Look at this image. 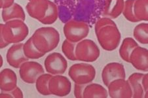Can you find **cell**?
<instances>
[{
  "label": "cell",
  "mask_w": 148,
  "mask_h": 98,
  "mask_svg": "<svg viewBox=\"0 0 148 98\" xmlns=\"http://www.w3.org/2000/svg\"><path fill=\"white\" fill-rule=\"evenodd\" d=\"M26 9L29 16L45 25H51L58 18V6L51 0H28Z\"/></svg>",
  "instance_id": "1"
},
{
  "label": "cell",
  "mask_w": 148,
  "mask_h": 98,
  "mask_svg": "<svg viewBox=\"0 0 148 98\" xmlns=\"http://www.w3.org/2000/svg\"><path fill=\"white\" fill-rule=\"evenodd\" d=\"M36 47L44 54L53 51L60 42V33L53 27H42L34 31L32 36Z\"/></svg>",
  "instance_id": "2"
},
{
  "label": "cell",
  "mask_w": 148,
  "mask_h": 98,
  "mask_svg": "<svg viewBox=\"0 0 148 98\" xmlns=\"http://www.w3.org/2000/svg\"><path fill=\"white\" fill-rule=\"evenodd\" d=\"M28 34V27L21 20H12L0 24V35L9 44L23 42Z\"/></svg>",
  "instance_id": "3"
},
{
  "label": "cell",
  "mask_w": 148,
  "mask_h": 98,
  "mask_svg": "<svg viewBox=\"0 0 148 98\" xmlns=\"http://www.w3.org/2000/svg\"><path fill=\"white\" fill-rule=\"evenodd\" d=\"M95 33L101 47L106 51L115 50L121 42V34L117 26L102 27Z\"/></svg>",
  "instance_id": "4"
},
{
  "label": "cell",
  "mask_w": 148,
  "mask_h": 98,
  "mask_svg": "<svg viewBox=\"0 0 148 98\" xmlns=\"http://www.w3.org/2000/svg\"><path fill=\"white\" fill-rule=\"evenodd\" d=\"M68 75L75 84H88L95 78L97 71L95 67L89 63H78L71 66Z\"/></svg>",
  "instance_id": "5"
},
{
  "label": "cell",
  "mask_w": 148,
  "mask_h": 98,
  "mask_svg": "<svg viewBox=\"0 0 148 98\" xmlns=\"http://www.w3.org/2000/svg\"><path fill=\"white\" fill-rule=\"evenodd\" d=\"M89 31V26L87 23L75 20L68 21L63 28L66 39L75 43H77L87 37Z\"/></svg>",
  "instance_id": "6"
},
{
  "label": "cell",
  "mask_w": 148,
  "mask_h": 98,
  "mask_svg": "<svg viewBox=\"0 0 148 98\" xmlns=\"http://www.w3.org/2000/svg\"><path fill=\"white\" fill-rule=\"evenodd\" d=\"M100 51L95 41L85 39L77 43L75 56L77 60L80 62H94L100 57Z\"/></svg>",
  "instance_id": "7"
},
{
  "label": "cell",
  "mask_w": 148,
  "mask_h": 98,
  "mask_svg": "<svg viewBox=\"0 0 148 98\" xmlns=\"http://www.w3.org/2000/svg\"><path fill=\"white\" fill-rule=\"evenodd\" d=\"M45 73V70L40 63L36 62H24L19 68V75L21 79L27 84H34L37 79Z\"/></svg>",
  "instance_id": "8"
},
{
  "label": "cell",
  "mask_w": 148,
  "mask_h": 98,
  "mask_svg": "<svg viewBox=\"0 0 148 98\" xmlns=\"http://www.w3.org/2000/svg\"><path fill=\"white\" fill-rule=\"evenodd\" d=\"M46 71L53 75H62L68 68V62L62 54L53 52L48 55L44 62Z\"/></svg>",
  "instance_id": "9"
},
{
  "label": "cell",
  "mask_w": 148,
  "mask_h": 98,
  "mask_svg": "<svg viewBox=\"0 0 148 98\" xmlns=\"http://www.w3.org/2000/svg\"><path fill=\"white\" fill-rule=\"evenodd\" d=\"M49 87L51 94L58 97H64L70 94L71 83L65 76L53 75L49 81Z\"/></svg>",
  "instance_id": "10"
},
{
  "label": "cell",
  "mask_w": 148,
  "mask_h": 98,
  "mask_svg": "<svg viewBox=\"0 0 148 98\" xmlns=\"http://www.w3.org/2000/svg\"><path fill=\"white\" fill-rule=\"evenodd\" d=\"M108 95L112 98H131L132 90L129 82L125 78L113 80L108 85Z\"/></svg>",
  "instance_id": "11"
},
{
  "label": "cell",
  "mask_w": 148,
  "mask_h": 98,
  "mask_svg": "<svg viewBox=\"0 0 148 98\" xmlns=\"http://www.w3.org/2000/svg\"><path fill=\"white\" fill-rule=\"evenodd\" d=\"M125 78V69L124 65L122 63L118 62L109 63L103 67L102 70V81L107 87L113 80Z\"/></svg>",
  "instance_id": "12"
},
{
  "label": "cell",
  "mask_w": 148,
  "mask_h": 98,
  "mask_svg": "<svg viewBox=\"0 0 148 98\" xmlns=\"http://www.w3.org/2000/svg\"><path fill=\"white\" fill-rule=\"evenodd\" d=\"M24 43H15L10 47L7 52L6 58L9 65L18 69L24 62L28 61V58L24 54L23 50Z\"/></svg>",
  "instance_id": "13"
},
{
  "label": "cell",
  "mask_w": 148,
  "mask_h": 98,
  "mask_svg": "<svg viewBox=\"0 0 148 98\" xmlns=\"http://www.w3.org/2000/svg\"><path fill=\"white\" fill-rule=\"evenodd\" d=\"M129 63L137 70L147 72L148 71L147 49L139 46L136 47L130 56Z\"/></svg>",
  "instance_id": "14"
},
{
  "label": "cell",
  "mask_w": 148,
  "mask_h": 98,
  "mask_svg": "<svg viewBox=\"0 0 148 98\" xmlns=\"http://www.w3.org/2000/svg\"><path fill=\"white\" fill-rule=\"evenodd\" d=\"M17 77L11 69H3L0 73V89L1 92H10L17 87Z\"/></svg>",
  "instance_id": "15"
},
{
  "label": "cell",
  "mask_w": 148,
  "mask_h": 98,
  "mask_svg": "<svg viewBox=\"0 0 148 98\" xmlns=\"http://www.w3.org/2000/svg\"><path fill=\"white\" fill-rule=\"evenodd\" d=\"M125 0H105L103 15L112 19H115L123 13Z\"/></svg>",
  "instance_id": "16"
},
{
  "label": "cell",
  "mask_w": 148,
  "mask_h": 98,
  "mask_svg": "<svg viewBox=\"0 0 148 98\" xmlns=\"http://www.w3.org/2000/svg\"><path fill=\"white\" fill-rule=\"evenodd\" d=\"M1 17L5 23L12 20H26V14L24 9L19 4L14 3L11 7L2 9Z\"/></svg>",
  "instance_id": "17"
},
{
  "label": "cell",
  "mask_w": 148,
  "mask_h": 98,
  "mask_svg": "<svg viewBox=\"0 0 148 98\" xmlns=\"http://www.w3.org/2000/svg\"><path fill=\"white\" fill-rule=\"evenodd\" d=\"M144 75V73H134L128 78L127 80L132 90L133 98H142L144 97V90L142 84V79Z\"/></svg>",
  "instance_id": "18"
},
{
  "label": "cell",
  "mask_w": 148,
  "mask_h": 98,
  "mask_svg": "<svg viewBox=\"0 0 148 98\" xmlns=\"http://www.w3.org/2000/svg\"><path fill=\"white\" fill-rule=\"evenodd\" d=\"M108 92L102 85L97 83L87 84L83 92V98H107Z\"/></svg>",
  "instance_id": "19"
},
{
  "label": "cell",
  "mask_w": 148,
  "mask_h": 98,
  "mask_svg": "<svg viewBox=\"0 0 148 98\" xmlns=\"http://www.w3.org/2000/svg\"><path fill=\"white\" fill-rule=\"evenodd\" d=\"M137 46H138V44L134 39L132 37L125 38L123 39L119 48V52L120 57L125 62L129 63L130 56L131 54L132 50Z\"/></svg>",
  "instance_id": "20"
},
{
  "label": "cell",
  "mask_w": 148,
  "mask_h": 98,
  "mask_svg": "<svg viewBox=\"0 0 148 98\" xmlns=\"http://www.w3.org/2000/svg\"><path fill=\"white\" fill-rule=\"evenodd\" d=\"M148 0H135L134 14L138 20L148 21Z\"/></svg>",
  "instance_id": "21"
},
{
  "label": "cell",
  "mask_w": 148,
  "mask_h": 98,
  "mask_svg": "<svg viewBox=\"0 0 148 98\" xmlns=\"http://www.w3.org/2000/svg\"><path fill=\"white\" fill-rule=\"evenodd\" d=\"M53 75L49 73H43L39 76L36 82V87L39 94L43 95H51V93L49 90V81Z\"/></svg>",
  "instance_id": "22"
},
{
  "label": "cell",
  "mask_w": 148,
  "mask_h": 98,
  "mask_svg": "<svg viewBox=\"0 0 148 98\" xmlns=\"http://www.w3.org/2000/svg\"><path fill=\"white\" fill-rule=\"evenodd\" d=\"M133 36L136 41L143 45L148 43V24L140 23L135 27L133 31Z\"/></svg>",
  "instance_id": "23"
},
{
  "label": "cell",
  "mask_w": 148,
  "mask_h": 98,
  "mask_svg": "<svg viewBox=\"0 0 148 98\" xmlns=\"http://www.w3.org/2000/svg\"><path fill=\"white\" fill-rule=\"evenodd\" d=\"M23 50L24 54L26 57L28 59H32V60H36V59L42 58L45 54L40 52L36 47L33 43L32 37L28 40H27L25 43H24Z\"/></svg>",
  "instance_id": "24"
},
{
  "label": "cell",
  "mask_w": 148,
  "mask_h": 98,
  "mask_svg": "<svg viewBox=\"0 0 148 98\" xmlns=\"http://www.w3.org/2000/svg\"><path fill=\"white\" fill-rule=\"evenodd\" d=\"M77 43L71 42L68 41V39H65L62 45V51L64 53V54L67 58L68 60L71 61H76L75 56V48Z\"/></svg>",
  "instance_id": "25"
},
{
  "label": "cell",
  "mask_w": 148,
  "mask_h": 98,
  "mask_svg": "<svg viewBox=\"0 0 148 98\" xmlns=\"http://www.w3.org/2000/svg\"><path fill=\"white\" fill-rule=\"evenodd\" d=\"M135 0H126L125 1L124 8H123V14L128 21L131 22H139L136 18L134 14V3Z\"/></svg>",
  "instance_id": "26"
},
{
  "label": "cell",
  "mask_w": 148,
  "mask_h": 98,
  "mask_svg": "<svg viewBox=\"0 0 148 98\" xmlns=\"http://www.w3.org/2000/svg\"><path fill=\"white\" fill-rule=\"evenodd\" d=\"M106 26H117V25H116L115 22L112 20V18H108V17H103V18H100L98 20L97 22L95 24V33L101 28Z\"/></svg>",
  "instance_id": "27"
},
{
  "label": "cell",
  "mask_w": 148,
  "mask_h": 98,
  "mask_svg": "<svg viewBox=\"0 0 148 98\" xmlns=\"http://www.w3.org/2000/svg\"><path fill=\"white\" fill-rule=\"evenodd\" d=\"M0 97L1 98H23L24 97V95L21 88L16 87L10 92H2L1 93V95H0Z\"/></svg>",
  "instance_id": "28"
},
{
  "label": "cell",
  "mask_w": 148,
  "mask_h": 98,
  "mask_svg": "<svg viewBox=\"0 0 148 98\" xmlns=\"http://www.w3.org/2000/svg\"><path fill=\"white\" fill-rule=\"evenodd\" d=\"M87 84H75L74 86V95L77 98H83V92Z\"/></svg>",
  "instance_id": "29"
},
{
  "label": "cell",
  "mask_w": 148,
  "mask_h": 98,
  "mask_svg": "<svg viewBox=\"0 0 148 98\" xmlns=\"http://www.w3.org/2000/svg\"><path fill=\"white\" fill-rule=\"evenodd\" d=\"M14 0H0V7L1 9H7L11 7L14 3Z\"/></svg>",
  "instance_id": "30"
},
{
  "label": "cell",
  "mask_w": 148,
  "mask_h": 98,
  "mask_svg": "<svg viewBox=\"0 0 148 98\" xmlns=\"http://www.w3.org/2000/svg\"><path fill=\"white\" fill-rule=\"evenodd\" d=\"M142 87L144 88V93L148 91V75L147 73H145L142 79Z\"/></svg>",
  "instance_id": "31"
},
{
  "label": "cell",
  "mask_w": 148,
  "mask_h": 98,
  "mask_svg": "<svg viewBox=\"0 0 148 98\" xmlns=\"http://www.w3.org/2000/svg\"><path fill=\"white\" fill-rule=\"evenodd\" d=\"M0 66H1V67H2V65H3V57H2V56H0Z\"/></svg>",
  "instance_id": "32"
}]
</instances>
